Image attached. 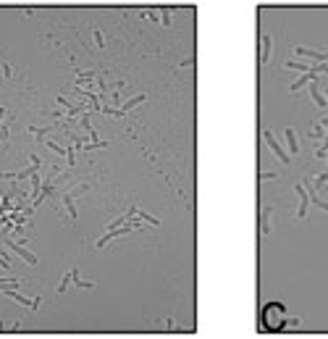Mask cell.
<instances>
[{"label": "cell", "mask_w": 328, "mask_h": 339, "mask_svg": "<svg viewBox=\"0 0 328 339\" xmlns=\"http://www.w3.org/2000/svg\"><path fill=\"white\" fill-rule=\"evenodd\" d=\"M263 329L265 331H284L292 326V315L286 313L284 303H268L263 308Z\"/></svg>", "instance_id": "cell-1"}, {"label": "cell", "mask_w": 328, "mask_h": 339, "mask_svg": "<svg viewBox=\"0 0 328 339\" xmlns=\"http://www.w3.org/2000/svg\"><path fill=\"white\" fill-rule=\"evenodd\" d=\"M139 229H142V223H139V221H132V218H129L124 226H116V229H110L108 234H103L100 240H97V247L103 250L110 240H116V237H124V234H132V232H139Z\"/></svg>", "instance_id": "cell-2"}, {"label": "cell", "mask_w": 328, "mask_h": 339, "mask_svg": "<svg viewBox=\"0 0 328 339\" xmlns=\"http://www.w3.org/2000/svg\"><path fill=\"white\" fill-rule=\"evenodd\" d=\"M87 189H89V184H87V182H82V184H76L74 189L63 192V197H60V203H63V208H66L68 218H76V205H74V197H76V195H82V192H87Z\"/></svg>", "instance_id": "cell-3"}, {"label": "cell", "mask_w": 328, "mask_h": 339, "mask_svg": "<svg viewBox=\"0 0 328 339\" xmlns=\"http://www.w3.org/2000/svg\"><path fill=\"white\" fill-rule=\"evenodd\" d=\"M263 140L268 142V148H271V150L278 155V160H281V163H289V160H292V155H289V153H286V150H284V148H281V145L276 142V137H273V132H271V129H263Z\"/></svg>", "instance_id": "cell-4"}, {"label": "cell", "mask_w": 328, "mask_h": 339, "mask_svg": "<svg viewBox=\"0 0 328 339\" xmlns=\"http://www.w3.org/2000/svg\"><path fill=\"white\" fill-rule=\"evenodd\" d=\"M294 192H297V197H300V211H297V216L304 218V216H307V208H310V192L304 189L302 184H294Z\"/></svg>", "instance_id": "cell-5"}, {"label": "cell", "mask_w": 328, "mask_h": 339, "mask_svg": "<svg viewBox=\"0 0 328 339\" xmlns=\"http://www.w3.org/2000/svg\"><path fill=\"white\" fill-rule=\"evenodd\" d=\"M5 245H8V250H13V252H16V255H21V258H24L29 266H37V255H32V252H29V250H24V247H21V245H16L13 240H8Z\"/></svg>", "instance_id": "cell-6"}, {"label": "cell", "mask_w": 328, "mask_h": 339, "mask_svg": "<svg viewBox=\"0 0 328 339\" xmlns=\"http://www.w3.org/2000/svg\"><path fill=\"white\" fill-rule=\"evenodd\" d=\"M310 95H312V100H315V105H318V108H328V100L320 95V82H318V79H312V82H310Z\"/></svg>", "instance_id": "cell-7"}, {"label": "cell", "mask_w": 328, "mask_h": 339, "mask_svg": "<svg viewBox=\"0 0 328 339\" xmlns=\"http://www.w3.org/2000/svg\"><path fill=\"white\" fill-rule=\"evenodd\" d=\"M297 56L312 58V61H318V63H328V53H318V50H307V48H297Z\"/></svg>", "instance_id": "cell-8"}, {"label": "cell", "mask_w": 328, "mask_h": 339, "mask_svg": "<svg viewBox=\"0 0 328 339\" xmlns=\"http://www.w3.org/2000/svg\"><path fill=\"white\" fill-rule=\"evenodd\" d=\"M271 213H273V208H271V205L260 211V234H263V237H265V234H271Z\"/></svg>", "instance_id": "cell-9"}, {"label": "cell", "mask_w": 328, "mask_h": 339, "mask_svg": "<svg viewBox=\"0 0 328 339\" xmlns=\"http://www.w3.org/2000/svg\"><path fill=\"white\" fill-rule=\"evenodd\" d=\"M284 134H286V150H289V155H297V153H300V142H297L294 129H284Z\"/></svg>", "instance_id": "cell-10"}, {"label": "cell", "mask_w": 328, "mask_h": 339, "mask_svg": "<svg viewBox=\"0 0 328 339\" xmlns=\"http://www.w3.org/2000/svg\"><path fill=\"white\" fill-rule=\"evenodd\" d=\"M260 42H263V50H260V66L268 61V56H271V48H273V37L271 34H263L260 37Z\"/></svg>", "instance_id": "cell-11"}, {"label": "cell", "mask_w": 328, "mask_h": 339, "mask_svg": "<svg viewBox=\"0 0 328 339\" xmlns=\"http://www.w3.org/2000/svg\"><path fill=\"white\" fill-rule=\"evenodd\" d=\"M68 279H71L76 287H82V289H92V281H84V279H79V271H76V268H71V271H68Z\"/></svg>", "instance_id": "cell-12"}, {"label": "cell", "mask_w": 328, "mask_h": 339, "mask_svg": "<svg viewBox=\"0 0 328 339\" xmlns=\"http://www.w3.org/2000/svg\"><path fill=\"white\" fill-rule=\"evenodd\" d=\"M144 100H147V95H134L132 100H126V103H124V108H121V111H124V113H129V111H132V108H137V105H142Z\"/></svg>", "instance_id": "cell-13"}, {"label": "cell", "mask_w": 328, "mask_h": 339, "mask_svg": "<svg viewBox=\"0 0 328 339\" xmlns=\"http://www.w3.org/2000/svg\"><path fill=\"white\" fill-rule=\"evenodd\" d=\"M323 126H326V140L320 145V150H315V158H326L328 155V116L323 119Z\"/></svg>", "instance_id": "cell-14"}, {"label": "cell", "mask_w": 328, "mask_h": 339, "mask_svg": "<svg viewBox=\"0 0 328 339\" xmlns=\"http://www.w3.org/2000/svg\"><path fill=\"white\" fill-rule=\"evenodd\" d=\"M328 184V171H323V174H318L315 179H312V192H320Z\"/></svg>", "instance_id": "cell-15"}, {"label": "cell", "mask_w": 328, "mask_h": 339, "mask_svg": "<svg viewBox=\"0 0 328 339\" xmlns=\"http://www.w3.org/2000/svg\"><path fill=\"white\" fill-rule=\"evenodd\" d=\"M310 205H315V208H323V211H328V203H326V200H320L318 195H310Z\"/></svg>", "instance_id": "cell-16"}, {"label": "cell", "mask_w": 328, "mask_h": 339, "mask_svg": "<svg viewBox=\"0 0 328 339\" xmlns=\"http://www.w3.org/2000/svg\"><path fill=\"white\" fill-rule=\"evenodd\" d=\"M173 11H176V8H163V19H160V24H163V27L171 24V13H173Z\"/></svg>", "instance_id": "cell-17"}, {"label": "cell", "mask_w": 328, "mask_h": 339, "mask_svg": "<svg viewBox=\"0 0 328 339\" xmlns=\"http://www.w3.org/2000/svg\"><path fill=\"white\" fill-rule=\"evenodd\" d=\"M92 37H95V45H97V48H105V37H103V32H100V29H95V32H92Z\"/></svg>", "instance_id": "cell-18"}, {"label": "cell", "mask_w": 328, "mask_h": 339, "mask_svg": "<svg viewBox=\"0 0 328 339\" xmlns=\"http://www.w3.org/2000/svg\"><path fill=\"white\" fill-rule=\"evenodd\" d=\"M323 134H326V126H323V121H320V124L312 126V137L318 140V137H323Z\"/></svg>", "instance_id": "cell-19"}, {"label": "cell", "mask_w": 328, "mask_h": 339, "mask_svg": "<svg viewBox=\"0 0 328 339\" xmlns=\"http://www.w3.org/2000/svg\"><path fill=\"white\" fill-rule=\"evenodd\" d=\"M45 145H48V150H53V153H55V155H63V153H66L63 148H60V145H55V142H50V140L45 142Z\"/></svg>", "instance_id": "cell-20"}, {"label": "cell", "mask_w": 328, "mask_h": 339, "mask_svg": "<svg viewBox=\"0 0 328 339\" xmlns=\"http://www.w3.org/2000/svg\"><path fill=\"white\" fill-rule=\"evenodd\" d=\"M0 266H3V268H11V260L5 258V252H0Z\"/></svg>", "instance_id": "cell-21"}, {"label": "cell", "mask_w": 328, "mask_h": 339, "mask_svg": "<svg viewBox=\"0 0 328 339\" xmlns=\"http://www.w3.org/2000/svg\"><path fill=\"white\" fill-rule=\"evenodd\" d=\"M257 179H260V182H268V179H276V174L265 171V174H260V176H257Z\"/></svg>", "instance_id": "cell-22"}, {"label": "cell", "mask_w": 328, "mask_h": 339, "mask_svg": "<svg viewBox=\"0 0 328 339\" xmlns=\"http://www.w3.org/2000/svg\"><path fill=\"white\" fill-rule=\"evenodd\" d=\"M3 116H5V108H0V129H3Z\"/></svg>", "instance_id": "cell-23"}, {"label": "cell", "mask_w": 328, "mask_h": 339, "mask_svg": "<svg viewBox=\"0 0 328 339\" xmlns=\"http://www.w3.org/2000/svg\"><path fill=\"white\" fill-rule=\"evenodd\" d=\"M326 95H328V87H326ZM326 100H328V97H326Z\"/></svg>", "instance_id": "cell-24"}, {"label": "cell", "mask_w": 328, "mask_h": 339, "mask_svg": "<svg viewBox=\"0 0 328 339\" xmlns=\"http://www.w3.org/2000/svg\"><path fill=\"white\" fill-rule=\"evenodd\" d=\"M3 142H5V140H0V145H3Z\"/></svg>", "instance_id": "cell-25"}, {"label": "cell", "mask_w": 328, "mask_h": 339, "mask_svg": "<svg viewBox=\"0 0 328 339\" xmlns=\"http://www.w3.org/2000/svg\"><path fill=\"white\" fill-rule=\"evenodd\" d=\"M323 189H326V192H328V187H323Z\"/></svg>", "instance_id": "cell-26"}, {"label": "cell", "mask_w": 328, "mask_h": 339, "mask_svg": "<svg viewBox=\"0 0 328 339\" xmlns=\"http://www.w3.org/2000/svg\"><path fill=\"white\" fill-rule=\"evenodd\" d=\"M326 160H328V155H326Z\"/></svg>", "instance_id": "cell-27"}]
</instances>
